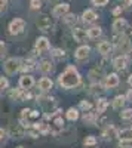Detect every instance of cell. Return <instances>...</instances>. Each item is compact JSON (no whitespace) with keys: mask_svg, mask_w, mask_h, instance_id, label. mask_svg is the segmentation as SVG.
Segmentation results:
<instances>
[{"mask_svg":"<svg viewBox=\"0 0 132 148\" xmlns=\"http://www.w3.org/2000/svg\"><path fill=\"white\" fill-rule=\"evenodd\" d=\"M126 25H128V22L123 19V18H117L114 22H113V30L116 33H122L126 30Z\"/></svg>","mask_w":132,"mask_h":148,"instance_id":"obj_11","label":"cell"},{"mask_svg":"<svg viewBox=\"0 0 132 148\" xmlns=\"http://www.w3.org/2000/svg\"><path fill=\"white\" fill-rule=\"evenodd\" d=\"M33 84H34V80H33V77H30V76H22V77L19 79V86H21L22 89H30Z\"/></svg>","mask_w":132,"mask_h":148,"instance_id":"obj_13","label":"cell"},{"mask_svg":"<svg viewBox=\"0 0 132 148\" xmlns=\"http://www.w3.org/2000/svg\"><path fill=\"white\" fill-rule=\"evenodd\" d=\"M120 12H122V8L119 6V8H116V9L113 10V15H119V14H120Z\"/></svg>","mask_w":132,"mask_h":148,"instance_id":"obj_41","label":"cell"},{"mask_svg":"<svg viewBox=\"0 0 132 148\" xmlns=\"http://www.w3.org/2000/svg\"><path fill=\"white\" fill-rule=\"evenodd\" d=\"M67 12H68V5L67 3H61V5H58V6H55L54 8V16H56V18H61V16H64V15H67Z\"/></svg>","mask_w":132,"mask_h":148,"instance_id":"obj_8","label":"cell"},{"mask_svg":"<svg viewBox=\"0 0 132 148\" xmlns=\"http://www.w3.org/2000/svg\"><path fill=\"white\" fill-rule=\"evenodd\" d=\"M119 84V77L117 74H109V76L105 77V86L107 88H116V86Z\"/></svg>","mask_w":132,"mask_h":148,"instance_id":"obj_12","label":"cell"},{"mask_svg":"<svg viewBox=\"0 0 132 148\" xmlns=\"http://www.w3.org/2000/svg\"><path fill=\"white\" fill-rule=\"evenodd\" d=\"M8 88V80L5 77H0V90H3Z\"/></svg>","mask_w":132,"mask_h":148,"instance_id":"obj_36","label":"cell"},{"mask_svg":"<svg viewBox=\"0 0 132 148\" xmlns=\"http://www.w3.org/2000/svg\"><path fill=\"white\" fill-rule=\"evenodd\" d=\"M18 148H22V147H18Z\"/></svg>","mask_w":132,"mask_h":148,"instance_id":"obj_45","label":"cell"},{"mask_svg":"<svg viewBox=\"0 0 132 148\" xmlns=\"http://www.w3.org/2000/svg\"><path fill=\"white\" fill-rule=\"evenodd\" d=\"M64 21H65V24L67 25H70V27H73L74 24H76V15H67L65 18H64Z\"/></svg>","mask_w":132,"mask_h":148,"instance_id":"obj_28","label":"cell"},{"mask_svg":"<svg viewBox=\"0 0 132 148\" xmlns=\"http://www.w3.org/2000/svg\"><path fill=\"white\" fill-rule=\"evenodd\" d=\"M117 47H119V51H120L122 53L128 52L129 49H131V42L126 36H122V37H119L117 39Z\"/></svg>","mask_w":132,"mask_h":148,"instance_id":"obj_5","label":"cell"},{"mask_svg":"<svg viewBox=\"0 0 132 148\" xmlns=\"http://www.w3.org/2000/svg\"><path fill=\"white\" fill-rule=\"evenodd\" d=\"M83 120H85L86 123H92L95 120V114L94 113H86L85 116H83Z\"/></svg>","mask_w":132,"mask_h":148,"instance_id":"obj_32","label":"cell"},{"mask_svg":"<svg viewBox=\"0 0 132 148\" xmlns=\"http://www.w3.org/2000/svg\"><path fill=\"white\" fill-rule=\"evenodd\" d=\"M10 132H12V135H15L16 138H22L24 136V129H21L19 125H15V127L12 126L10 127Z\"/></svg>","mask_w":132,"mask_h":148,"instance_id":"obj_21","label":"cell"},{"mask_svg":"<svg viewBox=\"0 0 132 148\" xmlns=\"http://www.w3.org/2000/svg\"><path fill=\"white\" fill-rule=\"evenodd\" d=\"M5 52H6V46H5L3 42H0V56L5 55Z\"/></svg>","mask_w":132,"mask_h":148,"instance_id":"obj_38","label":"cell"},{"mask_svg":"<svg viewBox=\"0 0 132 148\" xmlns=\"http://www.w3.org/2000/svg\"><path fill=\"white\" fill-rule=\"evenodd\" d=\"M39 68H40L42 73H49V71H52V64L49 62V61H43V62L39 65Z\"/></svg>","mask_w":132,"mask_h":148,"instance_id":"obj_22","label":"cell"},{"mask_svg":"<svg viewBox=\"0 0 132 148\" xmlns=\"http://www.w3.org/2000/svg\"><path fill=\"white\" fill-rule=\"evenodd\" d=\"M5 70H6V73H8V74H14L15 71H18V70H19V61H18V59H15V58L8 59L6 62H5Z\"/></svg>","mask_w":132,"mask_h":148,"instance_id":"obj_4","label":"cell"},{"mask_svg":"<svg viewBox=\"0 0 132 148\" xmlns=\"http://www.w3.org/2000/svg\"><path fill=\"white\" fill-rule=\"evenodd\" d=\"M123 104H125V96H116L114 98V101H113V107L117 110V108H120V107H123Z\"/></svg>","mask_w":132,"mask_h":148,"instance_id":"obj_24","label":"cell"},{"mask_svg":"<svg viewBox=\"0 0 132 148\" xmlns=\"http://www.w3.org/2000/svg\"><path fill=\"white\" fill-rule=\"evenodd\" d=\"M36 25H37L39 30H42V31H49V30H52V27H54V22H52L51 16L42 15V16L37 18V21H36Z\"/></svg>","mask_w":132,"mask_h":148,"instance_id":"obj_2","label":"cell"},{"mask_svg":"<svg viewBox=\"0 0 132 148\" xmlns=\"http://www.w3.org/2000/svg\"><path fill=\"white\" fill-rule=\"evenodd\" d=\"M19 70L24 71V73H28V71L34 70V62H33V61H25V62L19 67Z\"/></svg>","mask_w":132,"mask_h":148,"instance_id":"obj_20","label":"cell"},{"mask_svg":"<svg viewBox=\"0 0 132 148\" xmlns=\"http://www.w3.org/2000/svg\"><path fill=\"white\" fill-rule=\"evenodd\" d=\"M91 107H92V104L89 101H82L80 102V108L82 110H91Z\"/></svg>","mask_w":132,"mask_h":148,"instance_id":"obj_34","label":"cell"},{"mask_svg":"<svg viewBox=\"0 0 132 148\" xmlns=\"http://www.w3.org/2000/svg\"><path fill=\"white\" fill-rule=\"evenodd\" d=\"M98 52L102 53V55H109L111 52V45L109 42H101L98 45Z\"/></svg>","mask_w":132,"mask_h":148,"instance_id":"obj_16","label":"cell"},{"mask_svg":"<svg viewBox=\"0 0 132 148\" xmlns=\"http://www.w3.org/2000/svg\"><path fill=\"white\" fill-rule=\"evenodd\" d=\"M97 144V139H95V136H88L85 139V145H95Z\"/></svg>","mask_w":132,"mask_h":148,"instance_id":"obj_33","label":"cell"},{"mask_svg":"<svg viewBox=\"0 0 132 148\" xmlns=\"http://www.w3.org/2000/svg\"><path fill=\"white\" fill-rule=\"evenodd\" d=\"M89 52H91V49L88 46H80L76 51V58L77 59H85V58H88Z\"/></svg>","mask_w":132,"mask_h":148,"instance_id":"obj_15","label":"cell"},{"mask_svg":"<svg viewBox=\"0 0 132 148\" xmlns=\"http://www.w3.org/2000/svg\"><path fill=\"white\" fill-rule=\"evenodd\" d=\"M58 82H59V84H61L63 88L71 89V88H74V86H77L80 83V76H79L77 70L73 65H68L67 70L58 77Z\"/></svg>","mask_w":132,"mask_h":148,"instance_id":"obj_1","label":"cell"},{"mask_svg":"<svg viewBox=\"0 0 132 148\" xmlns=\"http://www.w3.org/2000/svg\"><path fill=\"white\" fill-rule=\"evenodd\" d=\"M58 113H59V111H56V116H55V119L51 121V125H49V129H51V127H54V129H52V132H54V133H56L58 130H61V129L64 127L63 117H59V114H58Z\"/></svg>","mask_w":132,"mask_h":148,"instance_id":"obj_6","label":"cell"},{"mask_svg":"<svg viewBox=\"0 0 132 148\" xmlns=\"http://www.w3.org/2000/svg\"><path fill=\"white\" fill-rule=\"evenodd\" d=\"M92 3L97 5V6H104V5L109 3V0H92Z\"/></svg>","mask_w":132,"mask_h":148,"instance_id":"obj_37","label":"cell"},{"mask_svg":"<svg viewBox=\"0 0 132 148\" xmlns=\"http://www.w3.org/2000/svg\"><path fill=\"white\" fill-rule=\"evenodd\" d=\"M113 65H114L116 70H123V68H126V65H128V58H126L125 55L117 56V58L113 61Z\"/></svg>","mask_w":132,"mask_h":148,"instance_id":"obj_9","label":"cell"},{"mask_svg":"<svg viewBox=\"0 0 132 148\" xmlns=\"http://www.w3.org/2000/svg\"><path fill=\"white\" fill-rule=\"evenodd\" d=\"M67 119H68V120H77V119H79L77 110H76V108H70V110L67 111Z\"/></svg>","mask_w":132,"mask_h":148,"instance_id":"obj_25","label":"cell"},{"mask_svg":"<svg viewBox=\"0 0 132 148\" xmlns=\"http://www.w3.org/2000/svg\"><path fill=\"white\" fill-rule=\"evenodd\" d=\"M73 37H74L76 42H85L88 39V33L83 28H74L73 30Z\"/></svg>","mask_w":132,"mask_h":148,"instance_id":"obj_10","label":"cell"},{"mask_svg":"<svg viewBox=\"0 0 132 148\" xmlns=\"http://www.w3.org/2000/svg\"><path fill=\"white\" fill-rule=\"evenodd\" d=\"M120 117H122L123 120L132 119V110H125V111H122V113H120Z\"/></svg>","mask_w":132,"mask_h":148,"instance_id":"obj_30","label":"cell"},{"mask_svg":"<svg viewBox=\"0 0 132 148\" xmlns=\"http://www.w3.org/2000/svg\"><path fill=\"white\" fill-rule=\"evenodd\" d=\"M100 36H101V28L100 27H92L88 31V37H91V39H98Z\"/></svg>","mask_w":132,"mask_h":148,"instance_id":"obj_19","label":"cell"},{"mask_svg":"<svg viewBox=\"0 0 132 148\" xmlns=\"http://www.w3.org/2000/svg\"><path fill=\"white\" fill-rule=\"evenodd\" d=\"M128 83L132 86V74H131V76H129V79H128Z\"/></svg>","mask_w":132,"mask_h":148,"instance_id":"obj_43","label":"cell"},{"mask_svg":"<svg viewBox=\"0 0 132 148\" xmlns=\"http://www.w3.org/2000/svg\"><path fill=\"white\" fill-rule=\"evenodd\" d=\"M64 55H65V52H64V51H61V49H54V51H52V56H54V58H56V59L64 58Z\"/></svg>","mask_w":132,"mask_h":148,"instance_id":"obj_29","label":"cell"},{"mask_svg":"<svg viewBox=\"0 0 132 148\" xmlns=\"http://www.w3.org/2000/svg\"><path fill=\"white\" fill-rule=\"evenodd\" d=\"M47 2H52V0H47Z\"/></svg>","mask_w":132,"mask_h":148,"instance_id":"obj_44","label":"cell"},{"mask_svg":"<svg viewBox=\"0 0 132 148\" xmlns=\"http://www.w3.org/2000/svg\"><path fill=\"white\" fill-rule=\"evenodd\" d=\"M9 96L12 98V99H16V98H21V92H19V89H16V90H12V92L9 93Z\"/></svg>","mask_w":132,"mask_h":148,"instance_id":"obj_35","label":"cell"},{"mask_svg":"<svg viewBox=\"0 0 132 148\" xmlns=\"http://www.w3.org/2000/svg\"><path fill=\"white\" fill-rule=\"evenodd\" d=\"M97 18H98V16H97V14H95L94 10H91V9H88V10L83 12V22H86V24L94 22Z\"/></svg>","mask_w":132,"mask_h":148,"instance_id":"obj_14","label":"cell"},{"mask_svg":"<svg viewBox=\"0 0 132 148\" xmlns=\"http://www.w3.org/2000/svg\"><path fill=\"white\" fill-rule=\"evenodd\" d=\"M119 148H132V138H123L119 142Z\"/></svg>","mask_w":132,"mask_h":148,"instance_id":"obj_23","label":"cell"},{"mask_svg":"<svg viewBox=\"0 0 132 148\" xmlns=\"http://www.w3.org/2000/svg\"><path fill=\"white\" fill-rule=\"evenodd\" d=\"M24 28H25V21L19 19V18H15L14 21L9 24V31L12 34H19V33H22Z\"/></svg>","mask_w":132,"mask_h":148,"instance_id":"obj_3","label":"cell"},{"mask_svg":"<svg viewBox=\"0 0 132 148\" xmlns=\"http://www.w3.org/2000/svg\"><path fill=\"white\" fill-rule=\"evenodd\" d=\"M102 74V68H98V67H95L94 70H91V73H89V77L91 79H97V77H100Z\"/></svg>","mask_w":132,"mask_h":148,"instance_id":"obj_27","label":"cell"},{"mask_svg":"<svg viewBox=\"0 0 132 148\" xmlns=\"http://www.w3.org/2000/svg\"><path fill=\"white\" fill-rule=\"evenodd\" d=\"M5 139H6V130L0 129V142H3Z\"/></svg>","mask_w":132,"mask_h":148,"instance_id":"obj_39","label":"cell"},{"mask_svg":"<svg viewBox=\"0 0 132 148\" xmlns=\"http://www.w3.org/2000/svg\"><path fill=\"white\" fill-rule=\"evenodd\" d=\"M131 132H132V129H131Z\"/></svg>","mask_w":132,"mask_h":148,"instance_id":"obj_46","label":"cell"},{"mask_svg":"<svg viewBox=\"0 0 132 148\" xmlns=\"http://www.w3.org/2000/svg\"><path fill=\"white\" fill-rule=\"evenodd\" d=\"M132 5V0H122V6L120 8H128Z\"/></svg>","mask_w":132,"mask_h":148,"instance_id":"obj_40","label":"cell"},{"mask_svg":"<svg viewBox=\"0 0 132 148\" xmlns=\"http://www.w3.org/2000/svg\"><path fill=\"white\" fill-rule=\"evenodd\" d=\"M39 88L42 90H49L52 88V80L51 79H47V77H43L40 82H39Z\"/></svg>","mask_w":132,"mask_h":148,"instance_id":"obj_17","label":"cell"},{"mask_svg":"<svg viewBox=\"0 0 132 148\" xmlns=\"http://www.w3.org/2000/svg\"><path fill=\"white\" fill-rule=\"evenodd\" d=\"M30 6H31V9H40L42 8V0H31Z\"/></svg>","mask_w":132,"mask_h":148,"instance_id":"obj_31","label":"cell"},{"mask_svg":"<svg viewBox=\"0 0 132 148\" xmlns=\"http://www.w3.org/2000/svg\"><path fill=\"white\" fill-rule=\"evenodd\" d=\"M6 6V0H0V10H3Z\"/></svg>","mask_w":132,"mask_h":148,"instance_id":"obj_42","label":"cell"},{"mask_svg":"<svg viewBox=\"0 0 132 148\" xmlns=\"http://www.w3.org/2000/svg\"><path fill=\"white\" fill-rule=\"evenodd\" d=\"M102 136H104L105 139H113L114 136H117V132H116V129H114L113 126H109V127H107V130H104Z\"/></svg>","mask_w":132,"mask_h":148,"instance_id":"obj_18","label":"cell"},{"mask_svg":"<svg viewBox=\"0 0 132 148\" xmlns=\"http://www.w3.org/2000/svg\"><path fill=\"white\" fill-rule=\"evenodd\" d=\"M109 107V102L105 99H98V104H97V108H98V113H104Z\"/></svg>","mask_w":132,"mask_h":148,"instance_id":"obj_26","label":"cell"},{"mask_svg":"<svg viewBox=\"0 0 132 148\" xmlns=\"http://www.w3.org/2000/svg\"><path fill=\"white\" fill-rule=\"evenodd\" d=\"M36 51H37L39 53H43L46 51H49V42H47L46 37L37 39V42H36Z\"/></svg>","mask_w":132,"mask_h":148,"instance_id":"obj_7","label":"cell"}]
</instances>
